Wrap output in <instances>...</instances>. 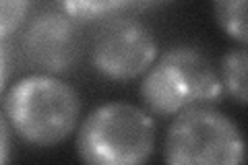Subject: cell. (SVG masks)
<instances>
[{
    "instance_id": "cell-7",
    "label": "cell",
    "mask_w": 248,
    "mask_h": 165,
    "mask_svg": "<svg viewBox=\"0 0 248 165\" xmlns=\"http://www.w3.org/2000/svg\"><path fill=\"white\" fill-rule=\"evenodd\" d=\"M141 0H58V6L79 23L102 21L120 13H128L139 6ZM151 2V0H149Z\"/></svg>"
},
{
    "instance_id": "cell-9",
    "label": "cell",
    "mask_w": 248,
    "mask_h": 165,
    "mask_svg": "<svg viewBox=\"0 0 248 165\" xmlns=\"http://www.w3.org/2000/svg\"><path fill=\"white\" fill-rule=\"evenodd\" d=\"M213 13L223 33L246 45V0H213Z\"/></svg>"
},
{
    "instance_id": "cell-12",
    "label": "cell",
    "mask_w": 248,
    "mask_h": 165,
    "mask_svg": "<svg viewBox=\"0 0 248 165\" xmlns=\"http://www.w3.org/2000/svg\"><path fill=\"white\" fill-rule=\"evenodd\" d=\"M11 66H13V56L9 48V39H0V93L4 91L6 83H9Z\"/></svg>"
},
{
    "instance_id": "cell-3",
    "label": "cell",
    "mask_w": 248,
    "mask_h": 165,
    "mask_svg": "<svg viewBox=\"0 0 248 165\" xmlns=\"http://www.w3.org/2000/svg\"><path fill=\"white\" fill-rule=\"evenodd\" d=\"M153 151V114L126 101L97 105L77 130V155L91 165H141Z\"/></svg>"
},
{
    "instance_id": "cell-11",
    "label": "cell",
    "mask_w": 248,
    "mask_h": 165,
    "mask_svg": "<svg viewBox=\"0 0 248 165\" xmlns=\"http://www.w3.org/2000/svg\"><path fill=\"white\" fill-rule=\"evenodd\" d=\"M11 149H13V130L4 112L0 109V165L11 159Z\"/></svg>"
},
{
    "instance_id": "cell-8",
    "label": "cell",
    "mask_w": 248,
    "mask_h": 165,
    "mask_svg": "<svg viewBox=\"0 0 248 165\" xmlns=\"http://www.w3.org/2000/svg\"><path fill=\"white\" fill-rule=\"evenodd\" d=\"M246 64H248L246 45L238 44V48H232L223 54L219 70H217L223 93H228L240 105L246 104Z\"/></svg>"
},
{
    "instance_id": "cell-5",
    "label": "cell",
    "mask_w": 248,
    "mask_h": 165,
    "mask_svg": "<svg viewBox=\"0 0 248 165\" xmlns=\"http://www.w3.org/2000/svg\"><path fill=\"white\" fill-rule=\"evenodd\" d=\"M157 54L159 45L151 27L126 13L99 21L89 48L91 66L116 83L143 76Z\"/></svg>"
},
{
    "instance_id": "cell-2",
    "label": "cell",
    "mask_w": 248,
    "mask_h": 165,
    "mask_svg": "<svg viewBox=\"0 0 248 165\" xmlns=\"http://www.w3.org/2000/svg\"><path fill=\"white\" fill-rule=\"evenodd\" d=\"M223 87L215 64L195 45H174L157 54L141 78V99L153 116L172 118L188 107L215 105Z\"/></svg>"
},
{
    "instance_id": "cell-13",
    "label": "cell",
    "mask_w": 248,
    "mask_h": 165,
    "mask_svg": "<svg viewBox=\"0 0 248 165\" xmlns=\"http://www.w3.org/2000/svg\"><path fill=\"white\" fill-rule=\"evenodd\" d=\"M153 2H164V0H153Z\"/></svg>"
},
{
    "instance_id": "cell-6",
    "label": "cell",
    "mask_w": 248,
    "mask_h": 165,
    "mask_svg": "<svg viewBox=\"0 0 248 165\" xmlns=\"http://www.w3.org/2000/svg\"><path fill=\"white\" fill-rule=\"evenodd\" d=\"M85 37L79 21L62 9H44L19 29L21 56L35 73L66 75L83 58Z\"/></svg>"
},
{
    "instance_id": "cell-1",
    "label": "cell",
    "mask_w": 248,
    "mask_h": 165,
    "mask_svg": "<svg viewBox=\"0 0 248 165\" xmlns=\"http://www.w3.org/2000/svg\"><path fill=\"white\" fill-rule=\"evenodd\" d=\"M2 112L21 140L46 149L64 143L77 130L81 99L60 76L33 73L6 91Z\"/></svg>"
},
{
    "instance_id": "cell-10",
    "label": "cell",
    "mask_w": 248,
    "mask_h": 165,
    "mask_svg": "<svg viewBox=\"0 0 248 165\" xmlns=\"http://www.w3.org/2000/svg\"><path fill=\"white\" fill-rule=\"evenodd\" d=\"M31 0H0V39H11L25 25Z\"/></svg>"
},
{
    "instance_id": "cell-4",
    "label": "cell",
    "mask_w": 248,
    "mask_h": 165,
    "mask_svg": "<svg viewBox=\"0 0 248 165\" xmlns=\"http://www.w3.org/2000/svg\"><path fill=\"white\" fill-rule=\"evenodd\" d=\"M164 159L172 165H240L244 161V138L238 124L219 109L188 107L172 116Z\"/></svg>"
}]
</instances>
